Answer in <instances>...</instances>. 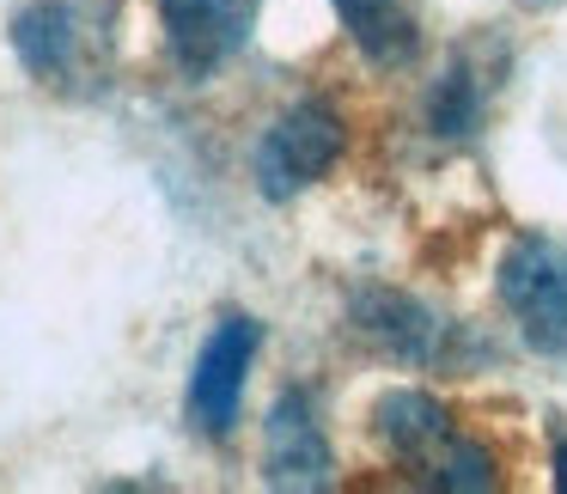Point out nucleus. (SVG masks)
I'll return each instance as SVG.
<instances>
[{"mask_svg": "<svg viewBox=\"0 0 567 494\" xmlns=\"http://www.w3.org/2000/svg\"><path fill=\"white\" fill-rule=\"evenodd\" d=\"M342 147H348L342 111H336L330 99H293L257 141V159H250V172H257V196L262 202L306 196L311 184H323V177L336 172Z\"/></svg>", "mask_w": 567, "mask_h": 494, "instance_id": "nucleus-1", "label": "nucleus"}, {"mask_svg": "<svg viewBox=\"0 0 567 494\" xmlns=\"http://www.w3.org/2000/svg\"><path fill=\"white\" fill-rule=\"evenodd\" d=\"M342 19L348 43L367 55L372 68H409L421 50V25L409 13V0H330Z\"/></svg>", "mask_w": 567, "mask_h": 494, "instance_id": "nucleus-8", "label": "nucleus"}, {"mask_svg": "<svg viewBox=\"0 0 567 494\" xmlns=\"http://www.w3.org/2000/svg\"><path fill=\"white\" fill-rule=\"evenodd\" d=\"M482 111H488V80H482V68L470 62V55H457V62L433 80V92H427L433 141H470V135H476V123H482Z\"/></svg>", "mask_w": 567, "mask_h": 494, "instance_id": "nucleus-10", "label": "nucleus"}, {"mask_svg": "<svg viewBox=\"0 0 567 494\" xmlns=\"http://www.w3.org/2000/svg\"><path fill=\"white\" fill-rule=\"evenodd\" d=\"M555 488L567 494V440H555Z\"/></svg>", "mask_w": 567, "mask_h": 494, "instance_id": "nucleus-12", "label": "nucleus"}, {"mask_svg": "<svg viewBox=\"0 0 567 494\" xmlns=\"http://www.w3.org/2000/svg\"><path fill=\"white\" fill-rule=\"evenodd\" d=\"M13 55L38 86L74 92L92 74V25L62 0H25L13 13Z\"/></svg>", "mask_w": 567, "mask_h": 494, "instance_id": "nucleus-5", "label": "nucleus"}, {"mask_svg": "<svg viewBox=\"0 0 567 494\" xmlns=\"http://www.w3.org/2000/svg\"><path fill=\"white\" fill-rule=\"evenodd\" d=\"M330 440H323V421L311 391H281L262 421V482L269 488H330Z\"/></svg>", "mask_w": 567, "mask_h": 494, "instance_id": "nucleus-6", "label": "nucleus"}, {"mask_svg": "<svg viewBox=\"0 0 567 494\" xmlns=\"http://www.w3.org/2000/svg\"><path fill=\"white\" fill-rule=\"evenodd\" d=\"M348 330L367 348H379V354L403 360V367H421V360L440 354L445 323L433 318L421 299L396 294V287H360L354 306H348Z\"/></svg>", "mask_w": 567, "mask_h": 494, "instance_id": "nucleus-7", "label": "nucleus"}, {"mask_svg": "<svg viewBox=\"0 0 567 494\" xmlns=\"http://www.w3.org/2000/svg\"><path fill=\"white\" fill-rule=\"evenodd\" d=\"M415 476L427 482V488H452V494H476V488H494V457H488V445H476V440H464V433H445L440 445H433L427 457L415 464Z\"/></svg>", "mask_w": 567, "mask_h": 494, "instance_id": "nucleus-11", "label": "nucleus"}, {"mask_svg": "<svg viewBox=\"0 0 567 494\" xmlns=\"http://www.w3.org/2000/svg\"><path fill=\"white\" fill-rule=\"evenodd\" d=\"M257 0H159L165 55L184 80H214L250 43Z\"/></svg>", "mask_w": 567, "mask_h": 494, "instance_id": "nucleus-4", "label": "nucleus"}, {"mask_svg": "<svg viewBox=\"0 0 567 494\" xmlns=\"http://www.w3.org/2000/svg\"><path fill=\"white\" fill-rule=\"evenodd\" d=\"M257 342H262V330H257V318H245V311H233V318H220L208 330L196 367H189V391H184V415H189V428H196V433L226 440V433L238 428Z\"/></svg>", "mask_w": 567, "mask_h": 494, "instance_id": "nucleus-3", "label": "nucleus"}, {"mask_svg": "<svg viewBox=\"0 0 567 494\" xmlns=\"http://www.w3.org/2000/svg\"><path fill=\"white\" fill-rule=\"evenodd\" d=\"M501 306L537 354H567V250L549 238H518L501 257Z\"/></svg>", "mask_w": 567, "mask_h": 494, "instance_id": "nucleus-2", "label": "nucleus"}, {"mask_svg": "<svg viewBox=\"0 0 567 494\" xmlns=\"http://www.w3.org/2000/svg\"><path fill=\"white\" fill-rule=\"evenodd\" d=\"M372 433H379V445L396 464L415 470L421 457L452 433V415H445V403L427 391H384L379 403H372Z\"/></svg>", "mask_w": 567, "mask_h": 494, "instance_id": "nucleus-9", "label": "nucleus"}]
</instances>
